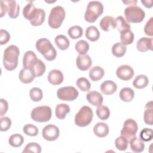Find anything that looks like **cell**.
<instances>
[{"mask_svg":"<svg viewBox=\"0 0 153 153\" xmlns=\"http://www.w3.org/2000/svg\"><path fill=\"white\" fill-rule=\"evenodd\" d=\"M60 134L59 128L53 124H48L45 126L42 130V136L43 138L48 141H54L56 140Z\"/></svg>","mask_w":153,"mask_h":153,"instance_id":"10","label":"cell"},{"mask_svg":"<svg viewBox=\"0 0 153 153\" xmlns=\"http://www.w3.org/2000/svg\"><path fill=\"white\" fill-rule=\"evenodd\" d=\"M105 74L104 69L99 66L93 67L89 71V77L93 81H97L102 79Z\"/></svg>","mask_w":153,"mask_h":153,"instance_id":"25","label":"cell"},{"mask_svg":"<svg viewBox=\"0 0 153 153\" xmlns=\"http://www.w3.org/2000/svg\"><path fill=\"white\" fill-rule=\"evenodd\" d=\"M85 37L89 41L94 42L99 39L100 37V32L98 29L94 26H90L85 30Z\"/></svg>","mask_w":153,"mask_h":153,"instance_id":"27","label":"cell"},{"mask_svg":"<svg viewBox=\"0 0 153 153\" xmlns=\"http://www.w3.org/2000/svg\"><path fill=\"white\" fill-rule=\"evenodd\" d=\"M35 47L37 51L40 53L48 61L54 60L57 56V51L50 41L47 38H40L36 42Z\"/></svg>","mask_w":153,"mask_h":153,"instance_id":"2","label":"cell"},{"mask_svg":"<svg viewBox=\"0 0 153 153\" xmlns=\"http://www.w3.org/2000/svg\"><path fill=\"white\" fill-rule=\"evenodd\" d=\"M137 2V1H123V2L127 5H136Z\"/></svg>","mask_w":153,"mask_h":153,"instance_id":"52","label":"cell"},{"mask_svg":"<svg viewBox=\"0 0 153 153\" xmlns=\"http://www.w3.org/2000/svg\"><path fill=\"white\" fill-rule=\"evenodd\" d=\"M100 89L103 94L111 95L116 91L117 89V85L112 80H106L102 83Z\"/></svg>","mask_w":153,"mask_h":153,"instance_id":"18","label":"cell"},{"mask_svg":"<svg viewBox=\"0 0 153 153\" xmlns=\"http://www.w3.org/2000/svg\"><path fill=\"white\" fill-rule=\"evenodd\" d=\"M24 142L23 137L18 133L12 134L8 139L9 144L14 148H18L22 145Z\"/></svg>","mask_w":153,"mask_h":153,"instance_id":"35","label":"cell"},{"mask_svg":"<svg viewBox=\"0 0 153 153\" xmlns=\"http://www.w3.org/2000/svg\"><path fill=\"white\" fill-rule=\"evenodd\" d=\"M0 4H1L0 5H1V15H0V17H2L4 15H5L6 13L8 11V9H7V5L5 4L4 1L1 0L0 1Z\"/></svg>","mask_w":153,"mask_h":153,"instance_id":"50","label":"cell"},{"mask_svg":"<svg viewBox=\"0 0 153 153\" xmlns=\"http://www.w3.org/2000/svg\"><path fill=\"white\" fill-rule=\"evenodd\" d=\"M78 90L72 86L61 87L57 91V97L64 101H73L78 97Z\"/></svg>","mask_w":153,"mask_h":153,"instance_id":"9","label":"cell"},{"mask_svg":"<svg viewBox=\"0 0 153 153\" xmlns=\"http://www.w3.org/2000/svg\"><path fill=\"white\" fill-rule=\"evenodd\" d=\"M129 143L130 148L134 152L139 153L144 150L145 143L140 138L135 136L129 141Z\"/></svg>","mask_w":153,"mask_h":153,"instance_id":"22","label":"cell"},{"mask_svg":"<svg viewBox=\"0 0 153 153\" xmlns=\"http://www.w3.org/2000/svg\"><path fill=\"white\" fill-rule=\"evenodd\" d=\"M119 96L121 100L125 102H128L134 99V92L131 88L124 87L120 90Z\"/></svg>","mask_w":153,"mask_h":153,"instance_id":"29","label":"cell"},{"mask_svg":"<svg viewBox=\"0 0 153 153\" xmlns=\"http://www.w3.org/2000/svg\"><path fill=\"white\" fill-rule=\"evenodd\" d=\"M128 140L124 136L118 137L115 140V145L117 149L123 151H126L128 147Z\"/></svg>","mask_w":153,"mask_h":153,"instance_id":"42","label":"cell"},{"mask_svg":"<svg viewBox=\"0 0 153 153\" xmlns=\"http://www.w3.org/2000/svg\"><path fill=\"white\" fill-rule=\"evenodd\" d=\"M137 129L138 127L136 122L131 118H128L124 121L120 134L121 136L126 138L129 142L132 138L136 136Z\"/></svg>","mask_w":153,"mask_h":153,"instance_id":"8","label":"cell"},{"mask_svg":"<svg viewBox=\"0 0 153 153\" xmlns=\"http://www.w3.org/2000/svg\"><path fill=\"white\" fill-rule=\"evenodd\" d=\"M99 26L103 30L109 32L115 28V19L109 16H105L100 21Z\"/></svg>","mask_w":153,"mask_h":153,"instance_id":"17","label":"cell"},{"mask_svg":"<svg viewBox=\"0 0 153 153\" xmlns=\"http://www.w3.org/2000/svg\"><path fill=\"white\" fill-rule=\"evenodd\" d=\"M141 2L144 5V6L146 8H151L152 7V1L149 0V1H141Z\"/></svg>","mask_w":153,"mask_h":153,"instance_id":"51","label":"cell"},{"mask_svg":"<svg viewBox=\"0 0 153 153\" xmlns=\"http://www.w3.org/2000/svg\"><path fill=\"white\" fill-rule=\"evenodd\" d=\"M19 54V48L14 45L8 46L4 50L3 65L7 71H11L17 68Z\"/></svg>","mask_w":153,"mask_h":153,"instance_id":"1","label":"cell"},{"mask_svg":"<svg viewBox=\"0 0 153 153\" xmlns=\"http://www.w3.org/2000/svg\"><path fill=\"white\" fill-rule=\"evenodd\" d=\"M38 59H37L35 53L31 50L27 51L23 58V68L32 70L36 65Z\"/></svg>","mask_w":153,"mask_h":153,"instance_id":"12","label":"cell"},{"mask_svg":"<svg viewBox=\"0 0 153 153\" xmlns=\"http://www.w3.org/2000/svg\"><path fill=\"white\" fill-rule=\"evenodd\" d=\"M68 33L70 38H71L73 39H76L82 36L83 33V30L81 26L75 25L71 26L68 29Z\"/></svg>","mask_w":153,"mask_h":153,"instance_id":"36","label":"cell"},{"mask_svg":"<svg viewBox=\"0 0 153 153\" xmlns=\"http://www.w3.org/2000/svg\"><path fill=\"white\" fill-rule=\"evenodd\" d=\"M152 101L148 102L145 106V111L143 114V120L144 122L152 126L153 124V117H152V111H153V106H152Z\"/></svg>","mask_w":153,"mask_h":153,"instance_id":"23","label":"cell"},{"mask_svg":"<svg viewBox=\"0 0 153 153\" xmlns=\"http://www.w3.org/2000/svg\"><path fill=\"white\" fill-rule=\"evenodd\" d=\"M41 152V146L36 142H30L27 143L23 150V153L33 152L40 153Z\"/></svg>","mask_w":153,"mask_h":153,"instance_id":"43","label":"cell"},{"mask_svg":"<svg viewBox=\"0 0 153 153\" xmlns=\"http://www.w3.org/2000/svg\"><path fill=\"white\" fill-rule=\"evenodd\" d=\"M0 44L4 45L7 44L10 39V35L8 31L4 29L0 30Z\"/></svg>","mask_w":153,"mask_h":153,"instance_id":"48","label":"cell"},{"mask_svg":"<svg viewBox=\"0 0 153 153\" xmlns=\"http://www.w3.org/2000/svg\"><path fill=\"white\" fill-rule=\"evenodd\" d=\"M120 33V39L122 44L127 45L133 43L134 39V35L130 29L122 31Z\"/></svg>","mask_w":153,"mask_h":153,"instance_id":"32","label":"cell"},{"mask_svg":"<svg viewBox=\"0 0 153 153\" xmlns=\"http://www.w3.org/2000/svg\"><path fill=\"white\" fill-rule=\"evenodd\" d=\"M1 131H7L11 126V120L8 117H2L1 118Z\"/></svg>","mask_w":153,"mask_h":153,"instance_id":"46","label":"cell"},{"mask_svg":"<svg viewBox=\"0 0 153 153\" xmlns=\"http://www.w3.org/2000/svg\"><path fill=\"white\" fill-rule=\"evenodd\" d=\"M54 41L57 48L61 50H65L69 47V40L65 35H59L56 36Z\"/></svg>","mask_w":153,"mask_h":153,"instance_id":"30","label":"cell"},{"mask_svg":"<svg viewBox=\"0 0 153 153\" xmlns=\"http://www.w3.org/2000/svg\"><path fill=\"white\" fill-rule=\"evenodd\" d=\"M103 12V5L98 1L88 2L84 14V19L89 23H94Z\"/></svg>","mask_w":153,"mask_h":153,"instance_id":"3","label":"cell"},{"mask_svg":"<svg viewBox=\"0 0 153 153\" xmlns=\"http://www.w3.org/2000/svg\"><path fill=\"white\" fill-rule=\"evenodd\" d=\"M7 5L8 14V16L11 19H16L19 15L20 7L19 4L16 2V1H4Z\"/></svg>","mask_w":153,"mask_h":153,"instance_id":"19","label":"cell"},{"mask_svg":"<svg viewBox=\"0 0 153 153\" xmlns=\"http://www.w3.org/2000/svg\"><path fill=\"white\" fill-rule=\"evenodd\" d=\"M152 38L142 37L140 38L136 44L137 50L140 52H145L152 50Z\"/></svg>","mask_w":153,"mask_h":153,"instance_id":"15","label":"cell"},{"mask_svg":"<svg viewBox=\"0 0 153 153\" xmlns=\"http://www.w3.org/2000/svg\"><path fill=\"white\" fill-rule=\"evenodd\" d=\"M65 18V11L63 7L57 5L53 7L50 13L48 24L53 29L60 27Z\"/></svg>","mask_w":153,"mask_h":153,"instance_id":"4","label":"cell"},{"mask_svg":"<svg viewBox=\"0 0 153 153\" xmlns=\"http://www.w3.org/2000/svg\"><path fill=\"white\" fill-rule=\"evenodd\" d=\"M70 112V108L68 105L66 103L58 104L55 109V114L57 118L63 120L66 117L67 114Z\"/></svg>","mask_w":153,"mask_h":153,"instance_id":"28","label":"cell"},{"mask_svg":"<svg viewBox=\"0 0 153 153\" xmlns=\"http://www.w3.org/2000/svg\"><path fill=\"white\" fill-rule=\"evenodd\" d=\"M109 131V128L107 124L103 122L96 123L93 127V132L96 136L99 137H104L106 136Z\"/></svg>","mask_w":153,"mask_h":153,"instance_id":"20","label":"cell"},{"mask_svg":"<svg viewBox=\"0 0 153 153\" xmlns=\"http://www.w3.org/2000/svg\"><path fill=\"white\" fill-rule=\"evenodd\" d=\"M75 50L79 54H85L90 48L88 43L84 40L81 39L78 41L75 45Z\"/></svg>","mask_w":153,"mask_h":153,"instance_id":"39","label":"cell"},{"mask_svg":"<svg viewBox=\"0 0 153 153\" xmlns=\"http://www.w3.org/2000/svg\"><path fill=\"white\" fill-rule=\"evenodd\" d=\"M149 82L148 78L145 75H139L133 81V85L137 89H142L147 86Z\"/></svg>","mask_w":153,"mask_h":153,"instance_id":"31","label":"cell"},{"mask_svg":"<svg viewBox=\"0 0 153 153\" xmlns=\"http://www.w3.org/2000/svg\"><path fill=\"white\" fill-rule=\"evenodd\" d=\"M124 13L127 22L129 23H140L145 17V11L136 5H130L126 7Z\"/></svg>","mask_w":153,"mask_h":153,"instance_id":"5","label":"cell"},{"mask_svg":"<svg viewBox=\"0 0 153 153\" xmlns=\"http://www.w3.org/2000/svg\"><path fill=\"white\" fill-rule=\"evenodd\" d=\"M115 27H117L118 30L120 32L126 30L130 29V24L121 16H118L115 18Z\"/></svg>","mask_w":153,"mask_h":153,"instance_id":"34","label":"cell"},{"mask_svg":"<svg viewBox=\"0 0 153 153\" xmlns=\"http://www.w3.org/2000/svg\"><path fill=\"white\" fill-rule=\"evenodd\" d=\"M19 78L22 82L24 84H29L33 81L35 76L30 70L23 68L19 72Z\"/></svg>","mask_w":153,"mask_h":153,"instance_id":"21","label":"cell"},{"mask_svg":"<svg viewBox=\"0 0 153 153\" xmlns=\"http://www.w3.org/2000/svg\"><path fill=\"white\" fill-rule=\"evenodd\" d=\"M8 104L5 99H0V115L2 116L4 115L8 111Z\"/></svg>","mask_w":153,"mask_h":153,"instance_id":"49","label":"cell"},{"mask_svg":"<svg viewBox=\"0 0 153 153\" xmlns=\"http://www.w3.org/2000/svg\"><path fill=\"white\" fill-rule=\"evenodd\" d=\"M153 133L151 128H145L140 133V138L145 142H149L152 139Z\"/></svg>","mask_w":153,"mask_h":153,"instance_id":"45","label":"cell"},{"mask_svg":"<svg viewBox=\"0 0 153 153\" xmlns=\"http://www.w3.org/2000/svg\"><path fill=\"white\" fill-rule=\"evenodd\" d=\"M86 98L90 104L97 107L102 104L103 100L102 95L99 92L94 90L89 91L86 95Z\"/></svg>","mask_w":153,"mask_h":153,"instance_id":"16","label":"cell"},{"mask_svg":"<svg viewBox=\"0 0 153 153\" xmlns=\"http://www.w3.org/2000/svg\"><path fill=\"white\" fill-rule=\"evenodd\" d=\"M76 85L82 91H88L91 87L90 82L84 77L79 78L76 81Z\"/></svg>","mask_w":153,"mask_h":153,"instance_id":"40","label":"cell"},{"mask_svg":"<svg viewBox=\"0 0 153 153\" xmlns=\"http://www.w3.org/2000/svg\"><path fill=\"white\" fill-rule=\"evenodd\" d=\"M30 97L33 102H39L43 97V93L41 89L38 87H33L29 91Z\"/></svg>","mask_w":153,"mask_h":153,"instance_id":"41","label":"cell"},{"mask_svg":"<svg viewBox=\"0 0 153 153\" xmlns=\"http://www.w3.org/2000/svg\"><path fill=\"white\" fill-rule=\"evenodd\" d=\"M133 69L129 65H123L120 66L117 71L116 75L118 78L123 81H128L134 76Z\"/></svg>","mask_w":153,"mask_h":153,"instance_id":"11","label":"cell"},{"mask_svg":"<svg viewBox=\"0 0 153 153\" xmlns=\"http://www.w3.org/2000/svg\"><path fill=\"white\" fill-rule=\"evenodd\" d=\"M51 109L48 106H39L32 109L30 117L36 122L43 123L48 121L51 117Z\"/></svg>","mask_w":153,"mask_h":153,"instance_id":"7","label":"cell"},{"mask_svg":"<svg viewBox=\"0 0 153 153\" xmlns=\"http://www.w3.org/2000/svg\"><path fill=\"white\" fill-rule=\"evenodd\" d=\"M49 82L54 85L60 84L64 79L63 73L58 69H52L48 73L47 76Z\"/></svg>","mask_w":153,"mask_h":153,"instance_id":"14","label":"cell"},{"mask_svg":"<svg viewBox=\"0 0 153 153\" xmlns=\"http://www.w3.org/2000/svg\"><path fill=\"white\" fill-rule=\"evenodd\" d=\"M153 17H151L149 20L146 22L144 27V32L148 36H153Z\"/></svg>","mask_w":153,"mask_h":153,"instance_id":"47","label":"cell"},{"mask_svg":"<svg viewBox=\"0 0 153 153\" xmlns=\"http://www.w3.org/2000/svg\"><path fill=\"white\" fill-rule=\"evenodd\" d=\"M127 47L121 42H117L112 47V53L117 57H123L126 52Z\"/></svg>","mask_w":153,"mask_h":153,"instance_id":"33","label":"cell"},{"mask_svg":"<svg viewBox=\"0 0 153 153\" xmlns=\"http://www.w3.org/2000/svg\"><path fill=\"white\" fill-rule=\"evenodd\" d=\"M36 10L37 8L35 7L33 2L30 1V2L27 4L26 6L23 8L22 11L23 16L26 19L30 21L35 16Z\"/></svg>","mask_w":153,"mask_h":153,"instance_id":"26","label":"cell"},{"mask_svg":"<svg viewBox=\"0 0 153 153\" xmlns=\"http://www.w3.org/2000/svg\"><path fill=\"white\" fill-rule=\"evenodd\" d=\"M45 69L46 68L45 63L41 59H38L36 65L31 71L34 74L35 77H39L44 74Z\"/></svg>","mask_w":153,"mask_h":153,"instance_id":"37","label":"cell"},{"mask_svg":"<svg viewBox=\"0 0 153 153\" xmlns=\"http://www.w3.org/2000/svg\"><path fill=\"white\" fill-rule=\"evenodd\" d=\"M93 117V111L88 106H83L75 116V123L78 127H84L88 126Z\"/></svg>","mask_w":153,"mask_h":153,"instance_id":"6","label":"cell"},{"mask_svg":"<svg viewBox=\"0 0 153 153\" xmlns=\"http://www.w3.org/2000/svg\"><path fill=\"white\" fill-rule=\"evenodd\" d=\"M76 65L79 69L85 71L91 67L92 60L90 56L87 54H79L76 59Z\"/></svg>","mask_w":153,"mask_h":153,"instance_id":"13","label":"cell"},{"mask_svg":"<svg viewBox=\"0 0 153 153\" xmlns=\"http://www.w3.org/2000/svg\"><path fill=\"white\" fill-rule=\"evenodd\" d=\"M45 17V12L42 8H37L36 12L33 16V19L30 21V24L33 26H38L41 25Z\"/></svg>","mask_w":153,"mask_h":153,"instance_id":"24","label":"cell"},{"mask_svg":"<svg viewBox=\"0 0 153 153\" xmlns=\"http://www.w3.org/2000/svg\"><path fill=\"white\" fill-rule=\"evenodd\" d=\"M23 131L25 134L29 136H36L39 131L37 127L32 124H26L23 128Z\"/></svg>","mask_w":153,"mask_h":153,"instance_id":"44","label":"cell"},{"mask_svg":"<svg viewBox=\"0 0 153 153\" xmlns=\"http://www.w3.org/2000/svg\"><path fill=\"white\" fill-rule=\"evenodd\" d=\"M96 112L97 117L102 120H107L109 117L111 113L108 106L102 105L97 107Z\"/></svg>","mask_w":153,"mask_h":153,"instance_id":"38","label":"cell"}]
</instances>
